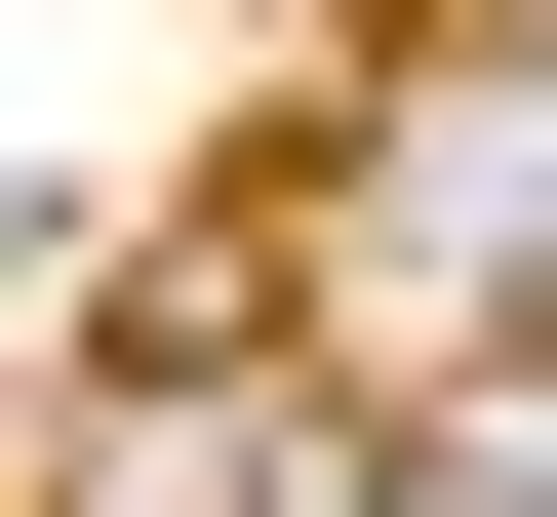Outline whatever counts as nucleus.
Segmentation results:
<instances>
[{
  "mask_svg": "<svg viewBox=\"0 0 557 517\" xmlns=\"http://www.w3.org/2000/svg\"><path fill=\"white\" fill-rule=\"evenodd\" d=\"M81 517H398V438H359V398H120Z\"/></svg>",
  "mask_w": 557,
  "mask_h": 517,
  "instance_id": "obj_1",
  "label": "nucleus"
},
{
  "mask_svg": "<svg viewBox=\"0 0 557 517\" xmlns=\"http://www.w3.org/2000/svg\"><path fill=\"white\" fill-rule=\"evenodd\" d=\"M398 239H438V279H557V81H438V120H398Z\"/></svg>",
  "mask_w": 557,
  "mask_h": 517,
  "instance_id": "obj_2",
  "label": "nucleus"
},
{
  "mask_svg": "<svg viewBox=\"0 0 557 517\" xmlns=\"http://www.w3.org/2000/svg\"><path fill=\"white\" fill-rule=\"evenodd\" d=\"M398 517H557V358H478V398H398Z\"/></svg>",
  "mask_w": 557,
  "mask_h": 517,
  "instance_id": "obj_3",
  "label": "nucleus"
}]
</instances>
